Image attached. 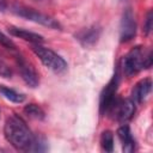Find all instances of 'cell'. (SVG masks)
Masks as SVG:
<instances>
[{"label": "cell", "mask_w": 153, "mask_h": 153, "mask_svg": "<svg viewBox=\"0 0 153 153\" xmlns=\"http://www.w3.org/2000/svg\"><path fill=\"white\" fill-rule=\"evenodd\" d=\"M4 134L6 140L17 149L30 151L36 136L32 134L26 122L18 115H11L4 126Z\"/></svg>", "instance_id": "1"}, {"label": "cell", "mask_w": 153, "mask_h": 153, "mask_svg": "<svg viewBox=\"0 0 153 153\" xmlns=\"http://www.w3.org/2000/svg\"><path fill=\"white\" fill-rule=\"evenodd\" d=\"M152 66V53H143L141 47L133 48L122 59V69L127 76H133L142 69H147Z\"/></svg>", "instance_id": "2"}, {"label": "cell", "mask_w": 153, "mask_h": 153, "mask_svg": "<svg viewBox=\"0 0 153 153\" xmlns=\"http://www.w3.org/2000/svg\"><path fill=\"white\" fill-rule=\"evenodd\" d=\"M11 12L14 13L16 16L20 17V18H24L26 20H30V22H33L37 24H41V25L47 26L49 29H55V30L61 29V25L56 19H54L53 17H50L48 14L38 12L33 8H30V7L14 4L11 6Z\"/></svg>", "instance_id": "3"}, {"label": "cell", "mask_w": 153, "mask_h": 153, "mask_svg": "<svg viewBox=\"0 0 153 153\" xmlns=\"http://www.w3.org/2000/svg\"><path fill=\"white\" fill-rule=\"evenodd\" d=\"M32 51L41 60V62L55 73H62L67 69V62L54 50L43 47L42 44H32Z\"/></svg>", "instance_id": "4"}, {"label": "cell", "mask_w": 153, "mask_h": 153, "mask_svg": "<svg viewBox=\"0 0 153 153\" xmlns=\"http://www.w3.org/2000/svg\"><path fill=\"white\" fill-rule=\"evenodd\" d=\"M118 82H120V76H118V73L116 72L100 93V98H99L100 114L110 112L114 104L116 103V100H117L116 93H117V88H118Z\"/></svg>", "instance_id": "5"}, {"label": "cell", "mask_w": 153, "mask_h": 153, "mask_svg": "<svg viewBox=\"0 0 153 153\" xmlns=\"http://www.w3.org/2000/svg\"><path fill=\"white\" fill-rule=\"evenodd\" d=\"M135 35H136L135 17H134L131 8L128 7L124 10L122 14V19L120 24V41L122 43L129 42L135 37Z\"/></svg>", "instance_id": "6"}, {"label": "cell", "mask_w": 153, "mask_h": 153, "mask_svg": "<svg viewBox=\"0 0 153 153\" xmlns=\"http://www.w3.org/2000/svg\"><path fill=\"white\" fill-rule=\"evenodd\" d=\"M135 103L133 102L131 98H127V99H117L116 103L114 104L112 109L110 110V112L115 114V118L121 122V123H126L128 121H130L135 114Z\"/></svg>", "instance_id": "7"}, {"label": "cell", "mask_w": 153, "mask_h": 153, "mask_svg": "<svg viewBox=\"0 0 153 153\" xmlns=\"http://www.w3.org/2000/svg\"><path fill=\"white\" fill-rule=\"evenodd\" d=\"M16 62H17V67L19 71V74L22 76V79L24 80V82L30 86V87H37L39 84V76L36 72V69L23 57V56H17L16 57Z\"/></svg>", "instance_id": "8"}, {"label": "cell", "mask_w": 153, "mask_h": 153, "mask_svg": "<svg viewBox=\"0 0 153 153\" xmlns=\"http://www.w3.org/2000/svg\"><path fill=\"white\" fill-rule=\"evenodd\" d=\"M100 33H102V29L97 25H93V26L85 27L80 30L79 32H76L75 39H78V42L84 47H92L99 39Z\"/></svg>", "instance_id": "9"}, {"label": "cell", "mask_w": 153, "mask_h": 153, "mask_svg": "<svg viewBox=\"0 0 153 153\" xmlns=\"http://www.w3.org/2000/svg\"><path fill=\"white\" fill-rule=\"evenodd\" d=\"M151 90H152V80L149 78H145L134 86L130 98L135 104H140L147 98V96L151 93Z\"/></svg>", "instance_id": "10"}, {"label": "cell", "mask_w": 153, "mask_h": 153, "mask_svg": "<svg viewBox=\"0 0 153 153\" xmlns=\"http://www.w3.org/2000/svg\"><path fill=\"white\" fill-rule=\"evenodd\" d=\"M8 32H10V35H12L14 37H18L20 39L30 42L32 44H42L44 42V38H43L42 35L32 32V31H29V30H25V29H22V27L10 26L8 27Z\"/></svg>", "instance_id": "11"}, {"label": "cell", "mask_w": 153, "mask_h": 153, "mask_svg": "<svg viewBox=\"0 0 153 153\" xmlns=\"http://www.w3.org/2000/svg\"><path fill=\"white\" fill-rule=\"evenodd\" d=\"M117 136L122 143V149L123 152L130 153L135 151V140L133 137V134L130 131L129 126H127L126 123H123L118 129H117Z\"/></svg>", "instance_id": "12"}, {"label": "cell", "mask_w": 153, "mask_h": 153, "mask_svg": "<svg viewBox=\"0 0 153 153\" xmlns=\"http://www.w3.org/2000/svg\"><path fill=\"white\" fill-rule=\"evenodd\" d=\"M0 93H1L6 99H8V100L12 102V103L19 104V103H23V102L25 100V96H24L23 93L18 92V91H16V90H13V88H11V87H7V86L0 85Z\"/></svg>", "instance_id": "13"}, {"label": "cell", "mask_w": 153, "mask_h": 153, "mask_svg": "<svg viewBox=\"0 0 153 153\" xmlns=\"http://www.w3.org/2000/svg\"><path fill=\"white\" fill-rule=\"evenodd\" d=\"M24 112L25 115H27L30 118H33V120H44L45 117V112L44 110L37 105V104H27L25 108H24Z\"/></svg>", "instance_id": "14"}, {"label": "cell", "mask_w": 153, "mask_h": 153, "mask_svg": "<svg viewBox=\"0 0 153 153\" xmlns=\"http://www.w3.org/2000/svg\"><path fill=\"white\" fill-rule=\"evenodd\" d=\"M100 146L105 152L114 151V134L110 130H104L100 136Z\"/></svg>", "instance_id": "15"}, {"label": "cell", "mask_w": 153, "mask_h": 153, "mask_svg": "<svg viewBox=\"0 0 153 153\" xmlns=\"http://www.w3.org/2000/svg\"><path fill=\"white\" fill-rule=\"evenodd\" d=\"M12 74H13L12 68H11V67L8 66V63L0 56V76L8 79V78L12 76Z\"/></svg>", "instance_id": "16"}, {"label": "cell", "mask_w": 153, "mask_h": 153, "mask_svg": "<svg viewBox=\"0 0 153 153\" xmlns=\"http://www.w3.org/2000/svg\"><path fill=\"white\" fill-rule=\"evenodd\" d=\"M0 44H1L4 48H6V49L16 50V44H14V42H13L10 37H7L4 32H1V31H0Z\"/></svg>", "instance_id": "17"}, {"label": "cell", "mask_w": 153, "mask_h": 153, "mask_svg": "<svg viewBox=\"0 0 153 153\" xmlns=\"http://www.w3.org/2000/svg\"><path fill=\"white\" fill-rule=\"evenodd\" d=\"M152 11H148L147 16H146V19H145V23H143V32L145 35H149L151 30H152Z\"/></svg>", "instance_id": "18"}, {"label": "cell", "mask_w": 153, "mask_h": 153, "mask_svg": "<svg viewBox=\"0 0 153 153\" xmlns=\"http://www.w3.org/2000/svg\"><path fill=\"white\" fill-rule=\"evenodd\" d=\"M7 6V0H0V10H5Z\"/></svg>", "instance_id": "19"}]
</instances>
